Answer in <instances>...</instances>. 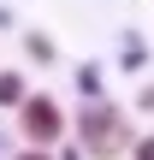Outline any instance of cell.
I'll list each match as a JSON object with an SVG mask.
<instances>
[{
  "mask_svg": "<svg viewBox=\"0 0 154 160\" xmlns=\"http://www.w3.org/2000/svg\"><path fill=\"white\" fill-rule=\"evenodd\" d=\"M53 160H89V154H83V142L71 137V142H59V148H53Z\"/></svg>",
  "mask_w": 154,
  "mask_h": 160,
  "instance_id": "52a82bcc",
  "label": "cell"
},
{
  "mask_svg": "<svg viewBox=\"0 0 154 160\" xmlns=\"http://www.w3.org/2000/svg\"><path fill=\"white\" fill-rule=\"evenodd\" d=\"M71 137L83 142V154H89V160H119L131 142H137V137H131V125H125V107H113L107 95L77 107V119H71Z\"/></svg>",
  "mask_w": 154,
  "mask_h": 160,
  "instance_id": "6da1fadb",
  "label": "cell"
},
{
  "mask_svg": "<svg viewBox=\"0 0 154 160\" xmlns=\"http://www.w3.org/2000/svg\"><path fill=\"white\" fill-rule=\"evenodd\" d=\"M142 65H148V42L125 36V71H142Z\"/></svg>",
  "mask_w": 154,
  "mask_h": 160,
  "instance_id": "8992f818",
  "label": "cell"
},
{
  "mask_svg": "<svg viewBox=\"0 0 154 160\" xmlns=\"http://www.w3.org/2000/svg\"><path fill=\"white\" fill-rule=\"evenodd\" d=\"M0 30H12V12H6V6H0Z\"/></svg>",
  "mask_w": 154,
  "mask_h": 160,
  "instance_id": "8fae6325",
  "label": "cell"
},
{
  "mask_svg": "<svg viewBox=\"0 0 154 160\" xmlns=\"http://www.w3.org/2000/svg\"><path fill=\"white\" fill-rule=\"evenodd\" d=\"M131 160H154V131H148V137H137V142H131Z\"/></svg>",
  "mask_w": 154,
  "mask_h": 160,
  "instance_id": "ba28073f",
  "label": "cell"
},
{
  "mask_svg": "<svg viewBox=\"0 0 154 160\" xmlns=\"http://www.w3.org/2000/svg\"><path fill=\"white\" fill-rule=\"evenodd\" d=\"M24 53H30L36 65H53V59H59V42L42 36V30H30V36H24Z\"/></svg>",
  "mask_w": 154,
  "mask_h": 160,
  "instance_id": "277c9868",
  "label": "cell"
},
{
  "mask_svg": "<svg viewBox=\"0 0 154 160\" xmlns=\"http://www.w3.org/2000/svg\"><path fill=\"white\" fill-rule=\"evenodd\" d=\"M18 137L36 142V148H59V142L71 137V119H65V107H59L47 89H30L24 107H18Z\"/></svg>",
  "mask_w": 154,
  "mask_h": 160,
  "instance_id": "7a4b0ae2",
  "label": "cell"
},
{
  "mask_svg": "<svg viewBox=\"0 0 154 160\" xmlns=\"http://www.w3.org/2000/svg\"><path fill=\"white\" fill-rule=\"evenodd\" d=\"M137 113H154V83H142V89H137Z\"/></svg>",
  "mask_w": 154,
  "mask_h": 160,
  "instance_id": "30bf717a",
  "label": "cell"
},
{
  "mask_svg": "<svg viewBox=\"0 0 154 160\" xmlns=\"http://www.w3.org/2000/svg\"><path fill=\"white\" fill-rule=\"evenodd\" d=\"M77 89L83 101H101V65H77Z\"/></svg>",
  "mask_w": 154,
  "mask_h": 160,
  "instance_id": "5b68a950",
  "label": "cell"
},
{
  "mask_svg": "<svg viewBox=\"0 0 154 160\" xmlns=\"http://www.w3.org/2000/svg\"><path fill=\"white\" fill-rule=\"evenodd\" d=\"M24 95H30V83H24V71H0V113H18L24 107Z\"/></svg>",
  "mask_w": 154,
  "mask_h": 160,
  "instance_id": "3957f363",
  "label": "cell"
},
{
  "mask_svg": "<svg viewBox=\"0 0 154 160\" xmlns=\"http://www.w3.org/2000/svg\"><path fill=\"white\" fill-rule=\"evenodd\" d=\"M12 160H53V148H36V142H24V148H18Z\"/></svg>",
  "mask_w": 154,
  "mask_h": 160,
  "instance_id": "9c48e42d",
  "label": "cell"
}]
</instances>
